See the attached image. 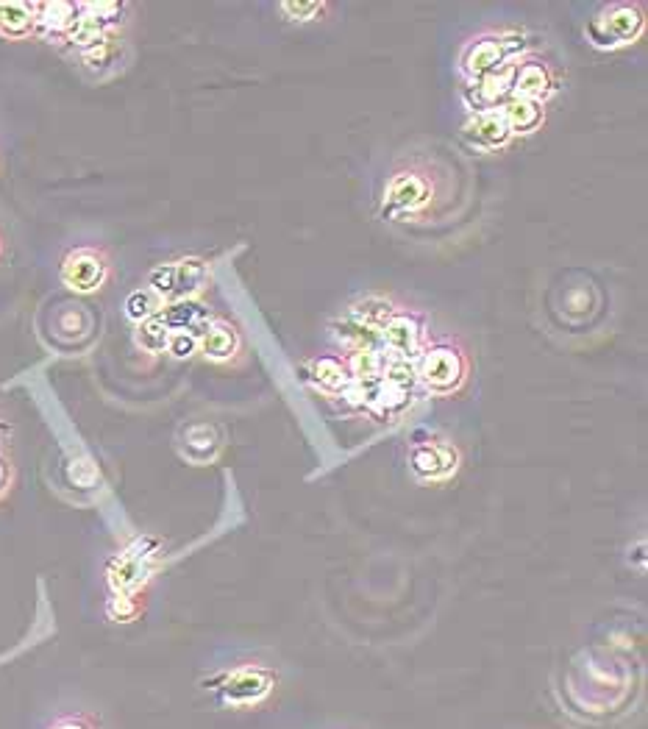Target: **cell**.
<instances>
[{"mask_svg": "<svg viewBox=\"0 0 648 729\" xmlns=\"http://www.w3.org/2000/svg\"><path fill=\"white\" fill-rule=\"evenodd\" d=\"M643 31V6L632 3H615L601 9L596 20L590 23L587 34L596 42L598 48H615L632 42Z\"/></svg>", "mask_w": 648, "mask_h": 729, "instance_id": "2", "label": "cell"}, {"mask_svg": "<svg viewBox=\"0 0 648 729\" xmlns=\"http://www.w3.org/2000/svg\"><path fill=\"white\" fill-rule=\"evenodd\" d=\"M420 337L423 329L412 315H395L382 329L384 346L390 348L393 359H412L420 354Z\"/></svg>", "mask_w": 648, "mask_h": 729, "instance_id": "10", "label": "cell"}, {"mask_svg": "<svg viewBox=\"0 0 648 729\" xmlns=\"http://www.w3.org/2000/svg\"><path fill=\"white\" fill-rule=\"evenodd\" d=\"M281 9L290 14L293 20H312V14L323 12V3H281Z\"/></svg>", "mask_w": 648, "mask_h": 729, "instance_id": "22", "label": "cell"}, {"mask_svg": "<svg viewBox=\"0 0 648 729\" xmlns=\"http://www.w3.org/2000/svg\"><path fill=\"white\" fill-rule=\"evenodd\" d=\"M220 448V437H217L215 426H190L187 429V435H184V451H187V457L195 462H204V460H212L215 457V451Z\"/></svg>", "mask_w": 648, "mask_h": 729, "instance_id": "18", "label": "cell"}, {"mask_svg": "<svg viewBox=\"0 0 648 729\" xmlns=\"http://www.w3.org/2000/svg\"><path fill=\"white\" fill-rule=\"evenodd\" d=\"M51 729H95L92 727V721L84 716H64L59 721H53Z\"/></svg>", "mask_w": 648, "mask_h": 729, "instance_id": "23", "label": "cell"}, {"mask_svg": "<svg viewBox=\"0 0 648 729\" xmlns=\"http://www.w3.org/2000/svg\"><path fill=\"white\" fill-rule=\"evenodd\" d=\"M509 137H512V131H509L507 120L501 115V109L479 112L465 126V140L471 142L473 148H482V151H496L501 145H507Z\"/></svg>", "mask_w": 648, "mask_h": 729, "instance_id": "8", "label": "cell"}, {"mask_svg": "<svg viewBox=\"0 0 648 729\" xmlns=\"http://www.w3.org/2000/svg\"><path fill=\"white\" fill-rule=\"evenodd\" d=\"M468 373V365L459 351L448 346L429 348L418 362L420 382L426 384L434 393H454Z\"/></svg>", "mask_w": 648, "mask_h": 729, "instance_id": "3", "label": "cell"}, {"mask_svg": "<svg viewBox=\"0 0 648 729\" xmlns=\"http://www.w3.org/2000/svg\"><path fill=\"white\" fill-rule=\"evenodd\" d=\"M156 318L165 323L170 332H190L201 340L204 329L212 323V315L204 304H195V301H173L156 312Z\"/></svg>", "mask_w": 648, "mask_h": 729, "instance_id": "9", "label": "cell"}, {"mask_svg": "<svg viewBox=\"0 0 648 729\" xmlns=\"http://www.w3.org/2000/svg\"><path fill=\"white\" fill-rule=\"evenodd\" d=\"M240 348V337L234 332V326L223 323V320H212L201 334V351L204 357L215 359V362H226L237 354Z\"/></svg>", "mask_w": 648, "mask_h": 729, "instance_id": "13", "label": "cell"}, {"mask_svg": "<svg viewBox=\"0 0 648 729\" xmlns=\"http://www.w3.org/2000/svg\"><path fill=\"white\" fill-rule=\"evenodd\" d=\"M37 23L34 3H0V34L20 39Z\"/></svg>", "mask_w": 648, "mask_h": 729, "instance_id": "17", "label": "cell"}, {"mask_svg": "<svg viewBox=\"0 0 648 729\" xmlns=\"http://www.w3.org/2000/svg\"><path fill=\"white\" fill-rule=\"evenodd\" d=\"M457 454L451 451L448 446H440V443H432V446H418L412 451V468L418 471L420 476H445L451 474L457 465Z\"/></svg>", "mask_w": 648, "mask_h": 729, "instance_id": "14", "label": "cell"}, {"mask_svg": "<svg viewBox=\"0 0 648 729\" xmlns=\"http://www.w3.org/2000/svg\"><path fill=\"white\" fill-rule=\"evenodd\" d=\"M153 543L151 540H137L128 551L117 557L109 568V585L115 593H134L142 582L148 579L153 568Z\"/></svg>", "mask_w": 648, "mask_h": 729, "instance_id": "4", "label": "cell"}, {"mask_svg": "<svg viewBox=\"0 0 648 729\" xmlns=\"http://www.w3.org/2000/svg\"><path fill=\"white\" fill-rule=\"evenodd\" d=\"M159 309H162V298L156 293H151L148 287H145V290H137V293H131L126 298V315L131 320H137V323L153 318Z\"/></svg>", "mask_w": 648, "mask_h": 729, "instance_id": "20", "label": "cell"}, {"mask_svg": "<svg viewBox=\"0 0 648 729\" xmlns=\"http://www.w3.org/2000/svg\"><path fill=\"white\" fill-rule=\"evenodd\" d=\"M501 115L507 120L512 134H529L543 123V103L526 101V98H509L501 106Z\"/></svg>", "mask_w": 648, "mask_h": 729, "instance_id": "15", "label": "cell"}, {"mask_svg": "<svg viewBox=\"0 0 648 729\" xmlns=\"http://www.w3.org/2000/svg\"><path fill=\"white\" fill-rule=\"evenodd\" d=\"M554 92V78L548 73L546 64L526 62L515 67L512 76V98H526V101H543Z\"/></svg>", "mask_w": 648, "mask_h": 729, "instance_id": "11", "label": "cell"}, {"mask_svg": "<svg viewBox=\"0 0 648 729\" xmlns=\"http://www.w3.org/2000/svg\"><path fill=\"white\" fill-rule=\"evenodd\" d=\"M309 379L318 384L320 390H329V393H337V390H345L351 387V371L348 365L340 362L337 357H320L309 365Z\"/></svg>", "mask_w": 648, "mask_h": 729, "instance_id": "16", "label": "cell"}, {"mask_svg": "<svg viewBox=\"0 0 648 729\" xmlns=\"http://www.w3.org/2000/svg\"><path fill=\"white\" fill-rule=\"evenodd\" d=\"M167 340H170V329L156 315L142 320L140 326H137V346L142 351H148V354H162V351H167Z\"/></svg>", "mask_w": 648, "mask_h": 729, "instance_id": "19", "label": "cell"}, {"mask_svg": "<svg viewBox=\"0 0 648 729\" xmlns=\"http://www.w3.org/2000/svg\"><path fill=\"white\" fill-rule=\"evenodd\" d=\"M0 485H3V465H0Z\"/></svg>", "mask_w": 648, "mask_h": 729, "instance_id": "24", "label": "cell"}, {"mask_svg": "<svg viewBox=\"0 0 648 729\" xmlns=\"http://www.w3.org/2000/svg\"><path fill=\"white\" fill-rule=\"evenodd\" d=\"M209 279V265L204 259H181V262H167L151 270L148 276V290L156 293L162 301H187L195 295Z\"/></svg>", "mask_w": 648, "mask_h": 729, "instance_id": "1", "label": "cell"}, {"mask_svg": "<svg viewBox=\"0 0 648 729\" xmlns=\"http://www.w3.org/2000/svg\"><path fill=\"white\" fill-rule=\"evenodd\" d=\"M270 691V674L262 668H242L223 685V699L231 704L259 702Z\"/></svg>", "mask_w": 648, "mask_h": 729, "instance_id": "12", "label": "cell"}, {"mask_svg": "<svg viewBox=\"0 0 648 729\" xmlns=\"http://www.w3.org/2000/svg\"><path fill=\"white\" fill-rule=\"evenodd\" d=\"M432 181L423 173H395L390 184H387V195H384V209L393 215H409V212H420L423 206L432 201Z\"/></svg>", "mask_w": 648, "mask_h": 729, "instance_id": "5", "label": "cell"}, {"mask_svg": "<svg viewBox=\"0 0 648 729\" xmlns=\"http://www.w3.org/2000/svg\"><path fill=\"white\" fill-rule=\"evenodd\" d=\"M62 282L76 293H95L106 282V259L92 248H78L64 259Z\"/></svg>", "mask_w": 648, "mask_h": 729, "instance_id": "6", "label": "cell"}, {"mask_svg": "<svg viewBox=\"0 0 648 729\" xmlns=\"http://www.w3.org/2000/svg\"><path fill=\"white\" fill-rule=\"evenodd\" d=\"M509 42L501 37H482L471 42L465 53H462V70L473 78V81H484V78L496 76L498 70L507 67Z\"/></svg>", "mask_w": 648, "mask_h": 729, "instance_id": "7", "label": "cell"}, {"mask_svg": "<svg viewBox=\"0 0 648 729\" xmlns=\"http://www.w3.org/2000/svg\"><path fill=\"white\" fill-rule=\"evenodd\" d=\"M201 348V340L190 332H170V340H167V354L176 359H187L192 357L195 351Z\"/></svg>", "mask_w": 648, "mask_h": 729, "instance_id": "21", "label": "cell"}]
</instances>
